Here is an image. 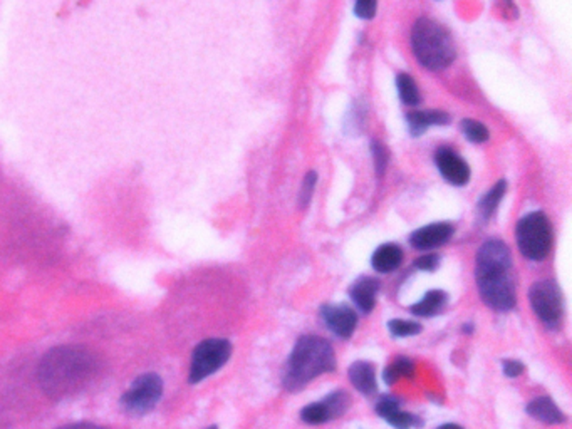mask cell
<instances>
[{"mask_svg": "<svg viewBox=\"0 0 572 429\" xmlns=\"http://www.w3.org/2000/svg\"><path fill=\"white\" fill-rule=\"evenodd\" d=\"M98 356L83 346H59L39 363L37 377L45 396L66 401L84 393L100 375Z\"/></svg>", "mask_w": 572, "mask_h": 429, "instance_id": "1", "label": "cell"}, {"mask_svg": "<svg viewBox=\"0 0 572 429\" xmlns=\"http://www.w3.org/2000/svg\"><path fill=\"white\" fill-rule=\"evenodd\" d=\"M475 278L487 307L497 312L516 307L512 253L506 242L490 239L478 249L475 258Z\"/></svg>", "mask_w": 572, "mask_h": 429, "instance_id": "2", "label": "cell"}, {"mask_svg": "<svg viewBox=\"0 0 572 429\" xmlns=\"http://www.w3.org/2000/svg\"><path fill=\"white\" fill-rule=\"evenodd\" d=\"M334 367L336 354L330 342L318 336H302L287 359L284 387L296 393Z\"/></svg>", "mask_w": 572, "mask_h": 429, "instance_id": "3", "label": "cell"}, {"mask_svg": "<svg viewBox=\"0 0 572 429\" xmlns=\"http://www.w3.org/2000/svg\"><path fill=\"white\" fill-rule=\"evenodd\" d=\"M409 39L417 61L429 71H443L457 59V47L451 34L429 17H419L413 24Z\"/></svg>", "mask_w": 572, "mask_h": 429, "instance_id": "4", "label": "cell"}, {"mask_svg": "<svg viewBox=\"0 0 572 429\" xmlns=\"http://www.w3.org/2000/svg\"><path fill=\"white\" fill-rule=\"evenodd\" d=\"M516 240L520 253L534 262H540L552 249V225L544 211H530L518 221Z\"/></svg>", "mask_w": 572, "mask_h": 429, "instance_id": "5", "label": "cell"}, {"mask_svg": "<svg viewBox=\"0 0 572 429\" xmlns=\"http://www.w3.org/2000/svg\"><path fill=\"white\" fill-rule=\"evenodd\" d=\"M163 396V381L156 373L138 375L120 399L122 409L133 418H142L158 406Z\"/></svg>", "mask_w": 572, "mask_h": 429, "instance_id": "6", "label": "cell"}, {"mask_svg": "<svg viewBox=\"0 0 572 429\" xmlns=\"http://www.w3.org/2000/svg\"><path fill=\"white\" fill-rule=\"evenodd\" d=\"M232 356V344L227 339H205L200 342L192 354L188 383L199 385L207 377L221 371L229 363Z\"/></svg>", "mask_w": 572, "mask_h": 429, "instance_id": "7", "label": "cell"}, {"mask_svg": "<svg viewBox=\"0 0 572 429\" xmlns=\"http://www.w3.org/2000/svg\"><path fill=\"white\" fill-rule=\"evenodd\" d=\"M528 300L540 322L554 329L562 319V292L559 286L552 280H540L530 287Z\"/></svg>", "mask_w": 572, "mask_h": 429, "instance_id": "8", "label": "cell"}, {"mask_svg": "<svg viewBox=\"0 0 572 429\" xmlns=\"http://www.w3.org/2000/svg\"><path fill=\"white\" fill-rule=\"evenodd\" d=\"M351 406V397L344 391H336L320 403H312L301 411V419L308 424H324L332 419L341 418Z\"/></svg>", "mask_w": 572, "mask_h": 429, "instance_id": "9", "label": "cell"}, {"mask_svg": "<svg viewBox=\"0 0 572 429\" xmlns=\"http://www.w3.org/2000/svg\"><path fill=\"white\" fill-rule=\"evenodd\" d=\"M433 161L439 168L443 180L449 181L453 187H465L470 181V177H472L470 166L460 154L451 150L450 146H440L435 151Z\"/></svg>", "mask_w": 572, "mask_h": 429, "instance_id": "10", "label": "cell"}, {"mask_svg": "<svg viewBox=\"0 0 572 429\" xmlns=\"http://www.w3.org/2000/svg\"><path fill=\"white\" fill-rule=\"evenodd\" d=\"M321 317L326 322V327L341 339H350L358 326L356 312L342 304L324 306L321 308Z\"/></svg>", "mask_w": 572, "mask_h": 429, "instance_id": "11", "label": "cell"}, {"mask_svg": "<svg viewBox=\"0 0 572 429\" xmlns=\"http://www.w3.org/2000/svg\"><path fill=\"white\" fill-rule=\"evenodd\" d=\"M455 233V227L449 221L429 223L409 235V245L417 250H431L441 247L450 240Z\"/></svg>", "mask_w": 572, "mask_h": 429, "instance_id": "12", "label": "cell"}, {"mask_svg": "<svg viewBox=\"0 0 572 429\" xmlns=\"http://www.w3.org/2000/svg\"><path fill=\"white\" fill-rule=\"evenodd\" d=\"M376 413L395 429L419 428L423 424V421L419 416L405 413L401 409L399 399L395 396L381 397L376 405Z\"/></svg>", "mask_w": 572, "mask_h": 429, "instance_id": "13", "label": "cell"}, {"mask_svg": "<svg viewBox=\"0 0 572 429\" xmlns=\"http://www.w3.org/2000/svg\"><path fill=\"white\" fill-rule=\"evenodd\" d=\"M450 122V114L440 110L411 111L408 112V132L419 138L433 126H447Z\"/></svg>", "mask_w": 572, "mask_h": 429, "instance_id": "14", "label": "cell"}, {"mask_svg": "<svg viewBox=\"0 0 572 429\" xmlns=\"http://www.w3.org/2000/svg\"><path fill=\"white\" fill-rule=\"evenodd\" d=\"M380 290V282L373 277H360L351 288L350 296L360 312L370 314L376 304V296Z\"/></svg>", "mask_w": 572, "mask_h": 429, "instance_id": "15", "label": "cell"}, {"mask_svg": "<svg viewBox=\"0 0 572 429\" xmlns=\"http://www.w3.org/2000/svg\"><path fill=\"white\" fill-rule=\"evenodd\" d=\"M403 262V250L397 243H383L374 250L371 265L376 272L390 274Z\"/></svg>", "mask_w": 572, "mask_h": 429, "instance_id": "16", "label": "cell"}, {"mask_svg": "<svg viewBox=\"0 0 572 429\" xmlns=\"http://www.w3.org/2000/svg\"><path fill=\"white\" fill-rule=\"evenodd\" d=\"M528 414L544 424H562L566 416L550 397L540 396L528 405Z\"/></svg>", "mask_w": 572, "mask_h": 429, "instance_id": "17", "label": "cell"}, {"mask_svg": "<svg viewBox=\"0 0 572 429\" xmlns=\"http://www.w3.org/2000/svg\"><path fill=\"white\" fill-rule=\"evenodd\" d=\"M350 381L351 385L364 395V396H373L378 389L376 385V375H374L373 364L366 363V361H358L350 367Z\"/></svg>", "mask_w": 572, "mask_h": 429, "instance_id": "18", "label": "cell"}, {"mask_svg": "<svg viewBox=\"0 0 572 429\" xmlns=\"http://www.w3.org/2000/svg\"><path fill=\"white\" fill-rule=\"evenodd\" d=\"M449 304V296L443 290H429L421 300L417 304H413L409 307V312L417 317H433L437 314H440L443 308Z\"/></svg>", "mask_w": 572, "mask_h": 429, "instance_id": "19", "label": "cell"}, {"mask_svg": "<svg viewBox=\"0 0 572 429\" xmlns=\"http://www.w3.org/2000/svg\"><path fill=\"white\" fill-rule=\"evenodd\" d=\"M506 191L507 181L506 180H500V181H497L496 185L485 193L482 200L478 201V205H477L478 215H480L482 220L488 221L494 217V213H496L498 205H500V201L504 199Z\"/></svg>", "mask_w": 572, "mask_h": 429, "instance_id": "20", "label": "cell"}, {"mask_svg": "<svg viewBox=\"0 0 572 429\" xmlns=\"http://www.w3.org/2000/svg\"><path fill=\"white\" fill-rule=\"evenodd\" d=\"M398 96L403 104H407L409 108H415L421 102V94H419V84L413 77L407 73H399L397 76Z\"/></svg>", "mask_w": 572, "mask_h": 429, "instance_id": "21", "label": "cell"}, {"mask_svg": "<svg viewBox=\"0 0 572 429\" xmlns=\"http://www.w3.org/2000/svg\"><path fill=\"white\" fill-rule=\"evenodd\" d=\"M415 375V363L408 357H398L397 361L390 364L383 373V381L386 385H393L401 377H413Z\"/></svg>", "mask_w": 572, "mask_h": 429, "instance_id": "22", "label": "cell"}, {"mask_svg": "<svg viewBox=\"0 0 572 429\" xmlns=\"http://www.w3.org/2000/svg\"><path fill=\"white\" fill-rule=\"evenodd\" d=\"M460 130L462 134L473 144H484L490 140V132L485 126L484 122H477V120H462L460 122Z\"/></svg>", "mask_w": 572, "mask_h": 429, "instance_id": "23", "label": "cell"}, {"mask_svg": "<svg viewBox=\"0 0 572 429\" xmlns=\"http://www.w3.org/2000/svg\"><path fill=\"white\" fill-rule=\"evenodd\" d=\"M388 329L395 337H413L421 332V326L411 320L393 319L388 322Z\"/></svg>", "mask_w": 572, "mask_h": 429, "instance_id": "24", "label": "cell"}, {"mask_svg": "<svg viewBox=\"0 0 572 429\" xmlns=\"http://www.w3.org/2000/svg\"><path fill=\"white\" fill-rule=\"evenodd\" d=\"M316 185H318V173L316 171H309L308 175L302 180L301 191H299V207L301 209H308L311 200L314 197Z\"/></svg>", "mask_w": 572, "mask_h": 429, "instance_id": "25", "label": "cell"}, {"mask_svg": "<svg viewBox=\"0 0 572 429\" xmlns=\"http://www.w3.org/2000/svg\"><path fill=\"white\" fill-rule=\"evenodd\" d=\"M371 153H373L374 165H376V173H378V177H383L386 166H388V160H390V153H388L386 146H383L380 141L371 143Z\"/></svg>", "mask_w": 572, "mask_h": 429, "instance_id": "26", "label": "cell"}, {"mask_svg": "<svg viewBox=\"0 0 572 429\" xmlns=\"http://www.w3.org/2000/svg\"><path fill=\"white\" fill-rule=\"evenodd\" d=\"M378 0H354V14L363 21H371L376 15Z\"/></svg>", "mask_w": 572, "mask_h": 429, "instance_id": "27", "label": "cell"}, {"mask_svg": "<svg viewBox=\"0 0 572 429\" xmlns=\"http://www.w3.org/2000/svg\"><path fill=\"white\" fill-rule=\"evenodd\" d=\"M439 265H440V255H437V253L421 255L415 262V267L423 272H435L439 268Z\"/></svg>", "mask_w": 572, "mask_h": 429, "instance_id": "28", "label": "cell"}, {"mask_svg": "<svg viewBox=\"0 0 572 429\" xmlns=\"http://www.w3.org/2000/svg\"><path fill=\"white\" fill-rule=\"evenodd\" d=\"M502 369H504V375H506L507 377H518V375L526 371L524 364L520 363V361H516V359H506V361H502Z\"/></svg>", "mask_w": 572, "mask_h": 429, "instance_id": "29", "label": "cell"}, {"mask_svg": "<svg viewBox=\"0 0 572 429\" xmlns=\"http://www.w3.org/2000/svg\"><path fill=\"white\" fill-rule=\"evenodd\" d=\"M57 429H110L106 426H101V424H94V423H73V424H66V426H61Z\"/></svg>", "mask_w": 572, "mask_h": 429, "instance_id": "30", "label": "cell"}, {"mask_svg": "<svg viewBox=\"0 0 572 429\" xmlns=\"http://www.w3.org/2000/svg\"><path fill=\"white\" fill-rule=\"evenodd\" d=\"M437 429H463L462 426H459V424H453V423H449V424H441Z\"/></svg>", "mask_w": 572, "mask_h": 429, "instance_id": "31", "label": "cell"}, {"mask_svg": "<svg viewBox=\"0 0 572 429\" xmlns=\"http://www.w3.org/2000/svg\"><path fill=\"white\" fill-rule=\"evenodd\" d=\"M207 429H219V428H217V426H210V428H207Z\"/></svg>", "mask_w": 572, "mask_h": 429, "instance_id": "32", "label": "cell"}]
</instances>
